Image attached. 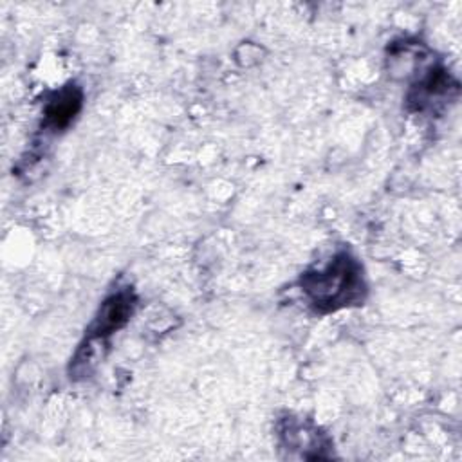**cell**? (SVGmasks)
I'll return each instance as SVG.
<instances>
[{"label":"cell","mask_w":462,"mask_h":462,"mask_svg":"<svg viewBox=\"0 0 462 462\" xmlns=\"http://www.w3.org/2000/svg\"><path fill=\"white\" fill-rule=\"evenodd\" d=\"M301 287L319 310H336L357 303L365 294V282L359 263L346 253L337 254L325 269L307 273Z\"/></svg>","instance_id":"cell-1"},{"label":"cell","mask_w":462,"mask_h":462,"mask_svg":"<svg viewBox=\"0 0 462 462\" xmlns=\"http://www.w3.org/2000/svg\"><path fill=\"white\" fill-rule=\"evenodd\" d=\"M132 310H134L132 292L121 291V292L108 296L101 303L92 325L88 327V337L101 339L116 330H119L130 319Z\"/></svg>","instance_id":"cell-2"},{"label":"cell","mask_w":462,"mask_h":462,"mask_svg":"<svg viewBox=\"0 0 462 462\" xmlns=\"http://www.w3.org/2000/svg\"><path fill=\"white\" fill-rule=\"evenodd\" d=\"M79 108H81V92H79V88H76L72 85V87L60 90L47 103L45 119L51 126L63 128L74 119V116L79 112Z\"/></svg>","instance_id":"cell-3"}]
</instances>
